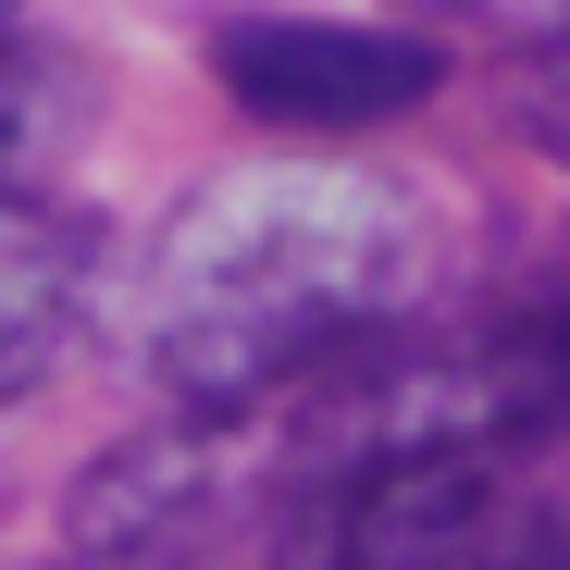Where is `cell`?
I'll return each mask as SVG.
<instances>
[{
	"label": "cell",
	"instance_id": "cell-6",
	"mask_svg": "<svg viewBox=\"0 0 570 570\" xmlns=\"http://www.w3.org/2000/svg\"><path fill=\"white\" fill-rule=\"evenodd\" d=\"M509 100H521V137L546 161H570V13L521 38V75H509Z\"/></svg>",
	"mask_w": 570,
	"mask_h": 570
},
{
	"label": "cell",
	"instance_id": "cell-4",
	"mask_svg": "<svg viewBox=\"0 0 570 570\" xmlns=\"http://www.w3.org/2000/svg\"><path fill=\"white\" fill-rule=\"evenodd\" d=\"M434 360H446L459 422L484 434L497 459H521V446H570V273L509 285V298L471 323V335H434Z\"/></svg>",
	"mask_w": 570,
	"mask_h": 570
},
{
	"label": "cell",
	"instance_id": "cell-9",
	"mask_svg": "<svg viewBox=\"0 0 570 570\" xmlns=\"http://www.w3.org/2000/svg\"><path fill=\"white\" fill-rule=\"evenodd\" d=\"M446 13H471V0H446Z\"/></svg>",
	"mask_w": 570,
	"mask_h": 570
},
{
	"label": "cell",
	"instance_id": "cell-3",
	"mask_svg": "<svg viewBox=\"0 0 570 570\" xmlns=\"http://www.w3.org/2000/svg\"><path fill=\"white\" fill-rule=\"evenodd\" d=\"M87 298H100V212H75L62 186H13L0 199V422L75 360Z\"/></svg>",
	"mask_w": 570,
	"mask_h": 570
},
{
	"label": "cell",
	"instance_id": "cell-5",
	"mask_svg": "<svg viewBox=\"0 0 570 570\" xmlns=\"http://www.w3.org/2000/svg\"><path fill=\"white\" fill-rule=\"evenodd\" d=\"M87 112H100V75L62 38L0 26V199H13V186H50V161H62V137Z\"/></svg>",
	"mask_w": 570,
	"mask_h": 570
},
{
	"label": "cell",
	"instance_id": "cell-8",
	"mask_svg": "<svg viewBox=\"0 0 570 570\" xmlns=\"http://www.w3.org/2000/svg\"><path fill=\"white\" fill-rule=\"evenodd\" d=\"M0 26H26V0H0Z\"/></svg>",
	"mask_w": 570,
	"mask_h": 570
},
{
	"label": "cell",
	"instance_id": "cell-1",
	"mask_svg": "<svg viewBox=\"0 0 570 570\" xmlns=\"http://www.w3.org/2000/svg\"><path fill=\"white\" fill-rule=\"evenodd\" d=\"M434 224L360 149H261L186 186L137 248V372L174 422L236 434L422 311Z\"/></svg>",
	"mask_w": 570,
	"mask_h": 570
},
{
	"label": "cell",
	"instance_id": "cell-2",
	"mask_svg": "<svg viewBox=\"0 0 570 570\" xmlns=\"http://www.w3.org/2000/svg\"><path fill=\"white\" fill-rule=\"evenodd\" d=\"M212 87L285 149H347V137H385L410 125L446 50L422 26H335V13H224L212 26Z\"/></svg>",
	"mask_w": 570,
	"mask_h": 570
},
{
	"label": "cell",
	"instance_id": "cell-7",
	"mask_svg": "<svg viewBox=\"0 0 570 570\" xmlns=\"http://www.w3.org/2000/svg\"><path fill=\"white\" fill-rule=\"evenodd\" d=\"M471 570H570V509H497Z\"/></svg>",
	"mask_w": 570,
	"mask_h": 570
}]
</instances>
